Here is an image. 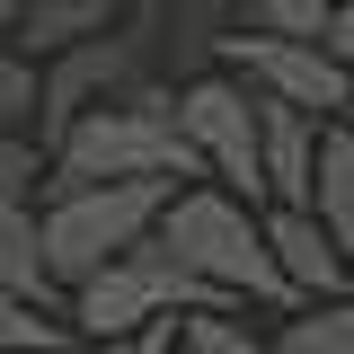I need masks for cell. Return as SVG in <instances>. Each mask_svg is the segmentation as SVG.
<instances>
[{
    "instance_id": "cell-12",
    "label": "cell",
    "mask_w": 354,
    "mask_h": 354,
    "mask_svg": "<svg viewBox=\"0 0 354 354\" xmlns=\"http://www.w3.org/2000/svg\"><path fill=\"white\" fill-rule=\"evenodd\" d=\"M274 346H283V354H354V292H337V301H301V310H283Z\"/></svg>"
},
{
    "instance_id": "cell-7",
    "label": "cell",
    "mask_w": 354,
    "mask_h": 354,
    "mask_svg": "<svg viewBox=\"0 0 354 354\" xmlns=\"http://www.w3.org/2000/svg\"><path fill=\"white\" fill-rule=\"evenodd\" d=\"M266 248H274L283 283H292L301 301H337L354 283V257L328 239V221L310 213V204H266Z\"/></svg>"
},
{
    "instance_id": "cell-2",
    "label": "cell",
    "mask_w": 354,
    "mask_h": 354,
    "mask_svg": "<svg viewBox=\"0 0 354 354\" xmlns=\"http://www.w3.org/2000/svg\"><path fill=\"white\" fill-rule=\"evenodd\" d=\"M160 248H169L186 274H204L221 301H257V310H301V292L283 283V266L266 248V213L248 195H230L213 177L177 186L169 213H160Z\"/></svg>"
},
{
    "instance_id": "cell-11",
    "label": "cell",
    "mask_w": 354,
    "mask_h": 354,
    "mask_svg": "<svg viewBox=\"0 0 354 354\" xmlns=\"http://www.w3.org/2000/svg\"><path fill=\"white\" fill-rule=\"evenodd\" d=\"M310 213L328 221V239L354 257V124L337 115V124L319 133V169H310Z\"/></svg>"
},
{
    "instance_id": "cell-8",
    "label": "cell",
    "mask_w": 354,
    "mask_h": 354,
    "mask_svg": "<svg viewBox=\"0 0 354 354\" xmlns=\"http://www.w3.org/2000/svg\"><path fill=\"white\" fill-rule=\"evenodd\" d=\"M319 115L283 106L257 88V142H266V204H310V169H319Z\"/></svg>"
},
{
    "instance_id": "cell-3",
    "label": "cell",
    "mask_w": 354,
    "mask_h": 354,
    "mask_svg": "<svg viewBox=\"0 0 354 354\" xmlns=\"http://www.w3.org/2000/svg\"><path fill=\"white\" fill-rule=\"evenodd\" d=\"M177 186H160V177H115V186H44V266H53V283L71 292V283H88L97 266L133 257L151 230H160V213H169Z\"/></svg>"
},
{
    "instance_id": "cell-13",
    "label": "cell",
    "mask_w": 354,
    "mask_h": 354,
    "mask_svg": "<svg viewBox=\"0 0 354 354\" xmlns=\"http://www.w3.org/2000/svg\"><path fill=\"white\" fill-rule=\"evenodd\" d=\"M71 319H53V310L18 301V292H0V354H71Z\"/></svg>"
},
{
    "instance_id": "cell-1",
    "label": "cell",
    "mask_w": 354,
    "mask_h": 354,
    "mask_svg": "<svg viewBox=\"0 0 354 354\" xmlns=\"http://www.w3.org/2000/svg\"><path fill=\"white\" fill-rule=\"evenodd\" d=\"M115 177H204V151L186 142L177 124V88L160 80H133L124 97H106V106H88L80 124L53 142V169L44 186H115Z\"/></svg>"
},
{
    "instance_id": "cell-19",
    "label": "cell",
    "mask_w": 354,
    "mask_h": 354,
    "mask_svg": "<svg viewBox=\"0 0 354 354\" xmlns=\"http://www.w3.org/2000/svg\"><path fill=\"white\" fill-rule=\"evenodd\" d=\"M27 27V0H0V36H18Z\"/></svg>"
},
{
    "instance_id": "cell-18",
    "label": "cell",
    "mask_w": 354,
    "mask_h": 354,
    "mask_svg": "<svg viewBox=\"0 0 354 354\" xmlns=\"http://www.w3.org/2000/svg\"><path fill=\"white\" fill-rule=\"evenodd\" d=\"M319 44H328V53L354 71V0H337V9H328V36H319Z\"/></svg>"
},
{
    "instance_id": "cell-21",
    "label": "cell",
    "mask_w": 354,
    "mask_h": 354,
    "mask_svg": "<svg viewBox=\"0 0 354 354\" xmlns=\"http://www.w3.org/2000/svg\"><path fill=\"white\" fill-rule=\"evenodd\" d=\"M346 124H354V97H346Z\"/></svg>"
},
{
    "instance_id": "cell-17",
    "label": "cell",
    "mask_w": 354,
    "mask_h": 354,
    "mask_svg": "<svg viewBox=\"0 0 354 354\" xmlns=\"http://www.w3.org/2000/svg\"><path fill=\"white\" fill-rule=\"evenodd\" d=\"M177 337H186V319H151L142 337H124V354H177Z\"/></svg>"
},
{
    "instance_id": "cell-20",
    "label": "cell",
    "mask_w": 354,
    "mask_h": 354,
    "mask_svg": "<svg viewBox=\"0 0 354 354\" xmlns=\"http://www.w3.org/2000/svg\"><path fill=\"white\" fill-rule=\"evenodd\" d=\"M88 354H124V346H88Z\"/></svg>"
},
{
    "instance_id": "cell-9",
    "label": "cell",
    "mask_w": 354,
    "mask_h": 354,
    "mask_svg": "<svg viewBox=\"0 0 354 354\" xmlns=\"http://www.w3.org/2000/svg\"><path fill=\"white\" fill-rule=\"evenodd\" d=\"M142 0H27V27H18V53H71V44L106 36V27H124Z\"/></svg>"
},
{
    "instance_id": "cell-15",
    "label": "cell",
    "mask_w": 354,
    "mask_h": 354,
    "mask_svg": "<svg viewBox=\"0 0 354 354\" xmlns=\"http://www.w3.org/2000/svg\"><path fill=\"white\" fill-rule=\"evenodd\" d=\"M186 354H283L274 337L239 328L230 310H186Z\"/></svg>"
},
{
    "instance_id": "cell-4",
    "label": "cell",
    "mask_w": 354,
    "mask_h": 354,
    "mask_svg": "<svg viewBox=\"0 0 354 354\" xmlns=\"http://www.w3.org/2000/svg\"><path fill=\"white\" fill-rule=\"evenodd\" d=\"M177 310H230V301L160 248V230H151L133 257L97 266L88 283H71V328L97 337V346H124V337H142L151 319H177Z\"/></svg>"
},
{
    "instance_id": "cell-6",
    "label": "cell",
    "mask_w": 354,
    "mask_h": 354,
    "mask_svg": "<svg viewBox=\"0 0 354 354\" xmlns=\"http://www.w3.org/2000/svg\"><path fill=\"white\" fill-rule=\"evenodd\" d=\"M221 62H230L248 88H266V97L310 106L319 124H337L346 97H354V71H346L319 36H266V27H239V36H221Z\"/></svg>"
},
{
    "instance_id": "cell-14",
    "label": "cell",
    "mask_w": 354,
    "mask_h": 354,
    "mask_svg": "<svg viewBox=\"0 0 354 354\" xmlns=\"http://www.w3.org/2000/svg\"><path fill=\"white\" fill-rule=\"evenodd\" d=\"M44 142H27V133H0V213H27V204H44Z\"/></svg>"
},
{
    "instance_id": "cell-5",
    "label": "cell",
    "mask_w": 354,
    "mask_h": 354,
    "mask_svg": "<svg viewBox=\"0 0 354 354\" xmlns=\"http://www.w3.org/2000/svg\"><path fill=\"white\" fill-rule=\"evenodd\" d=\"M177 124L186 142L204 151V177L230 186V195H248L266 213V142H257V88L239 80V71H195V80L177 88Z\"/></svg>"
},
{
    "instance_id": "cell-16",
    "label": "cell",
    "mask_w": 354,
    "mask_h": 354,
    "mask_svg": "<svg viewBox=\"0 0 354 354\" xmlns=\"http://www.w3.org/2000/svg\"><path fill=\"white\" fill-rule=\"evenodd\" d=\"M36 106H44V71H36V53L0 44V133H18Z\"/></svg>"
},
{
    "instance_id": "cell-10",
    "label": "cell",
    "mask_w": 354,
    "mask_h": 354,
    "mask_svg": "<svg viewBox=\"0 0 354 354\" xmlns=\"http://www.w3.org/2000/svg\"><path fill=\"white\" fill-rule=\"evenodd\" d=\"M0 292H18V301L53 310V319H71L62 301V283H53V266H44V213H0Z\"/></svg>"
}]
</instances>
